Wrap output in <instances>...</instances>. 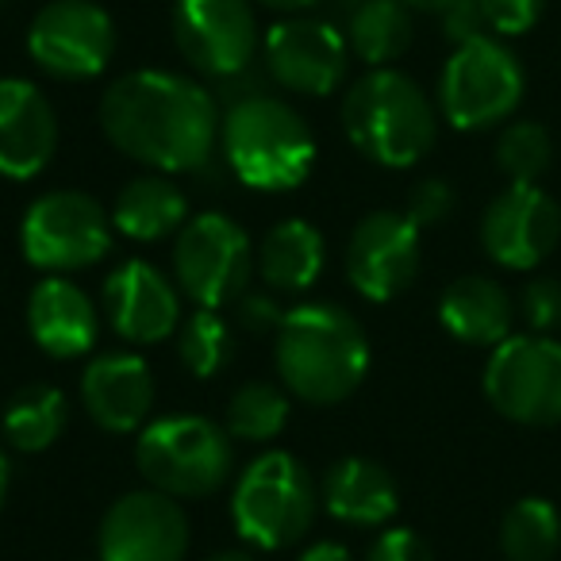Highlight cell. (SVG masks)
<instances>
[{
  "instance_id": "obj_1",
  "label": "cell",
  "mask_w": 561,
  "mask_h": 561,
  "mask_svg": "<svg viewBox=\"0 0 561 561\" xmlns=\"http://www.w3.org/2000/svg\"><path fill=\"white\" fill-rule=\"evenodd\" d=\"M101 131L119 154L158 173H201L219 139V108L201 81L131 70L104 89Z\"/></svg>"
},
{
  "instance_id": "obj_2",
  "label": "cell",
  "mask_w": 561,
  "mask_h": 561,
  "mask_svg": "<svg viewBox=\"0 0 561 561\" xmlns=\"http://www.w3.org/2000/svg\"><path fill=\"white\" fill-rule=\"evenodd\" d=\"M280 385L305 404H339L369 369V339L339 305H300L285 312L273 343Z\"/></svg>"
},
{
  "instance_id": "obj_3",
  "label": "cell",
  "mask_w": 561,
  "mask_h": 561,
  "mask_svg": "<svg viewBox=\"0 0 561 561\" xmlns=\"http://www.w3.org/2000/svg\"><path fill=\"white\" fill-rule=\"evenodd\" d=\"M231 173L257 193H289L312 173L316 135L308 119L280 96H250L227 108L219 124Z\"/></svg>"
},
{
  "instance_id": "obj_4",
  "label": "cell",
  "mask_w": 561,
  "mask_h": 561,
  "mask_svg": "<svg viewBox=\"0 0 561 561\" xmlns=\"http://www.w3.org/2000/svg\"><path fill=\"white\" fill-rule=\"evenodd\" d=\"M343 131L369 162L408 170L435 147L438 116L408 73L385 66L358 78L343 96Z\"/></svg>"
},
{
  "instance_id": "obj_5",
  "label": "cell",
  "mask_w": 561,
  "mask_h": 561,
  "mask_svg": "<svg viewBox=\"0 0 561 561\" xmlns=\"http://www.w3.org/2000/svg\"><path fill=\"white\" fill-rule=\"evenodd\" d=\"M135 466L165 496H211L231 477L234 446L227 427L208 415H162L135 443Z\"/></svg>"
},
{
  "instance_id": "obj_6",
  "label": "cell",
  "mask_w": 561,
  "mask_h": 561,
  "mask_svg": "<svg viewBox=\"0 0 561 561\" xmlns=\"http://www.w3.org/2000/svg\"><path fill=\"white\" fill-rule=\"evenodd\" d=\"M320 492L312 473L293 454L270 450L254 458L231 492V519L239 538L257 550H285L312 530Z\"/></svg>"
},
{
  "instance_id": "obj_7",
  "label": "cell",
  "mask_w": 561,
  "mask_h": 561,
  "mask_svg": "<svg viewBox=\"0 0 561 561\" xmlns=\"http://www.w3.org/2000/svg\"><path fill=\"white\" fill-rule=\"evenodd\" d=\"M523 89H527V78L512 47H504L492 35H477L454 47V55L446 58L443 78H438V108L446 124L458 131H484V127L504 124L519 108Z\"/></svg>"
},
{
  "instance_id": "obj_8",
  "label": "cell",
  "mask_w": 561,
  "mask_h": 561,
  "mask_svg": "<svg viewBox=\"0 0 561 561\" xmlns=\"http://www.w3.org/2000/svg\"><path fill=\"white\" fill-rule=\"evenodd\" d=\"M250 270H254V247L247 231L224 211H204L188 219L173 242V280L196 308L234 305L247 293Z\"/></svg>"
},
{
  "instance_id": "obj_9",
  "label": "cell",
  "mask_w": 561,
  "mask_h": 561,
  "mask_svg": "<svg viewBox=\"0 0 561 561\" xmlns=\"http://www.w3.org/2000/svg\"><path fill=\"white\" fill-rule=\"evenodd\" d=\"M112 216L78 188L43 193L20 224L24 257L43 273H78L112 250Z\"/></svg>"
},
{
  "instance_id": "obj_10",
  "label": "cell",
  "mask_w": 561,
  "mask_h": 561,
  "mask_svg": "<svg viewBox=\"0 0 561 561\" xmlns=\"http://www.w3.org/2000/svg\"><path fill=\"white\" fill-rule=\"evenodd\" d=\"M484 397L523 427L561 423V343L550 335H507L489 354Z\"/></svg>"
},
{
  "instance_id": "obj_11",
  "label": "cell",
  "mask_w": 561,
  "mask_h": 561,
  "mask_svg": "<svg viewBox=\"0 0 561 561\" xmlns=\"http://www.w3.org/2000/svg\"><path fill=\"white\" fill-rule=\"evenodd\" d=\"M27 55L50 78H96L116 55V27L93 0H55L27 27Z\"/></svg>"
},
{
  "instance_id": "obj_12",
  "label": "cell",
  "mask_w": 561,
  "mask_h": 561,
  "mask_svg": "<svg viewBox=\"0 0 561 561\" xmlns=\"http://www.w3.org/2000/svg\"><path fill=\"white\" fill-rule=\"evenodd\" d=\"M173 43L196 73L219 81L254 66L262 35L250 0H178Z\"/></svg>"
},
{
  "instance_id": "obj_13",
  "label": "cell",
  "mask_w": 561,
  "mask_h": 561,
  "mask_svg": "<svg viewBox=\"0 0 561 561\" xmlns=\"http://www.w3.org/2000/svg\"><path fill=\"white\" fill-rule=\"evenodd\" d=\"M265 73L280 89L300 96H328L346 78L351 47L346 35L328 20L289 16L262 35Z\"/></svg>"
},
{
  "instance_id": "obj_14",
  "label": "cell",
  "mask_w": 561,
  "mask_h": 561,
  "mask_svg": "<svg viewBox=\"0 0 561 561\" xmlns=\"http://www.w3.org/2000/svg\"><path fill=\"white\" fill-rule=\"evenodd\" d=\"M101 561H181L188 550V519L178 496L139 489L119 496L96 530Z\"/></svg>"
},
{
  "instance_id": "obj_15",
  "label": "cell",
  "mask_w": 561,
  "mask_h": 561,
  "mask_svg": "<svg viewBox=\"0 0 561 561\" xmlns=\"http://www.w3.org/2000/svg\"><path fill=\"white\" fill-rule=\"evenodd\" d=\"M561 242V208L538 185H507L481 216V247L496 265L527 273Z\"/></svg>"
},
{
  "instance_id": "obj_16",
  "label": "cell",
  "mask_w": 561,
  "mask_h": 561,
  "mask_svg": "<svg viewBox=\"0 0 561 561\" xmlns=\"http://www.w3.org/2000/svg\"><path fill=\"white\" fill-rule=\"evenodd\" d=\"M420 273V227L400 211H369L346 242V277L374 305H389Z\"/></svg>"
},
{
  "instance_id": "obj_17",
  "label": "cell",
  "mask_w": 561,
  "mask_h": 561,
  "mask_svg": "<svg viewBox=\"0 0 561 561\" xmlns=\"http://www.w3.org/2000/svg\"><path fill=\"white\" fill-rule=\"evenodd\" d=\"M104 312L124 343L154 346L181 328V289L158 265L131 257L104 280Z\"/></svg>"
},
{
  "instance_id": "obj_18",
  "label": "cell",
  "mask_w": 561,
  "mask_h": 561,
  "mask_svg": "<svg viewBox=\"0 0 561 561\" xmlns=\"http://www.w3.org/2000/svg\"><path fill=\"white\" fill-rule=\"evenodd\" d=\"M81 404L89 420L108 435H131L147 427L154 404V377L139 354H96L81 374Z\"/></svg>"
},
{
  "instance_id": "obj_19",
  "label": "cell",
  "mask_w": 561,
  "mask_h": 561,
  "mask_svg": "<svg viewBox=\"0 0 561 561\" xmlns=\"http://www.w3.org/2000/svg\"><path fill=\"white\" fill-rule=\"evenodd\" d=\"M58 150V116L50 101L20 78H0V173L32 181Z\"/></svg>"
},
{
  "instance_id": "obj_20",
  "label": "cell",
  "mask_w": 561,
  "mask_h": 561,
  "mask_svg": "<svg viewBox=\"0 0 561 561\" xmlns=\"http://www.w3.org/2000/svg\"><path fill=\"white\" fill-rule=\"evenodd\" d=\"M27 328L50 358H81L96 343V308L78 280L47 273L27 297Z\"/></svg>"
},
{
  "instance_id": "obj_21",
  "label": "cell",
  "mask_w": 561,
  "mask_h": 561,
  "mask_svg": "<svg viewBox=\"0 0 561 561\" xmlns=\"http://www.w3.org/2000/svg\"><path fill=\"white\" fill-rule=\"evenodd\" d=\"M320 504L346 527H385L397 515L400 492L381 461L343 458L323 473Z\"/></svg>"
},
{
  "instance_id": "obj_22",
  "label": "cell",
  "mask_w": 561,
  "mask_h": 561,
  "mask_svg": "<svg viewBox=\"0 0 561 561\" xmlns=\"http://www.w3.org/2000/svg\"><path fill=\"white\" fill-rule=\"evenodd\" d=\"M438 323L446 335H454L466 346H500L512 335L515 305L504 285L492 277L469 273V277L450 280L438 297Z\"/></svg>"
},
{
  "instance_id": "obj_23",
  "label": "cell",
  "mask_w": 561,
  "mask_h": 561,
  "mask_svg": "<svg viewBox=\"0 0 561 561\" xmlns=\"http://www.w3.org/2000/svg\"><path fill=\"white\" fill-rule=\"evenodd\" d=\"M328 262L323 234L308 219H285L265 231L262 247L254 250V265L273 293H305L312 289Z\"/></svg>"
},
{
  "instance_id": "obj_24",
  "label": "cell",
  "mask_w": 561,
  "mask_h": 561,
  "mask_svg": "<svg viewBox=\"0 0 561 561\" xmlns=\"http://www.w3.org/2000/svg\"><path fill=\"white\" fill-rule=\"evenodd\" d=\"M185 211L188 204L181 196V188L162 173H147V178H135L119 193L116 208H112V224L135 242H158L188 224Z\"/></svg>"
},
{
  "instance_id": "obj_25",
  "label": "cell",
  "mask_w": 561,
  "mask_h": 561,
  "mask_svg": "<svg viewBox=\"0 0 561 561\" xmlns=\"http://www.w3.org/2000/svg\"><path fill=\"white\" fill-rule=\"evenodd\" d=\"M0 431H4V443L16 446L20 454H39L55 446L58 435L66 431L62 389L47 381H32L16 389L4 404V415H0Z\"/></svg>"
},
{
  "instance_id": "obj_26",
  "label": "cell",
  "mask_w": 561,
  "mask_h": 561,
  "mask_svg": "<svg viewBox=\"0 0 561 561\" xmlns=\"http://www.w3.org/2000/svg\"><path fill=\"white\" fill-rule=\"evenodd\" d=\"M412 35H415L412 9H408L404 0H369V4L351 12L346 47L366 66L385 70V66L397 62L412 47Z\"/></svg>"
},
{
  "instance_id": "obj_27",
  "label": "cell",
  "mask_w": 561,
  "mask_h": 561,
  "mask_svg": "<svg viewBox=\"0 0 561 561\" xmlns=\"http://www.w3.org/2000/svg\"><path fill=\"white\" fill-rule=\"evenodd\" d=\"M561 546V515L550 500L523 496L504 512L500 550L507 561H550Z\"/></svg>"
},
{
  "instance_id": "obj_28",
  "label": "cell",
  "mask_w": 561,
  "mask_h": 561,
  "mask_svg": "<svg viewBox=\"0 0 561 561\" xmlns=\"http://www.w3.org/2000/svg\"><path fill=\"white\" fill-rule=\"evenodd\" d=\"M289 423V392L270 381H250L227 404V435L242 443H270Z\"/></svg>"
},
{
  "instance_id": "obj_29",
  "label": "cell",
  "mask_w": 561,
  "mask_h": 561,
  "mask_svg": "<svg viewBox=\"0 0 561 561\" xmlns=\"http://www.w3.org/2000/svg\"><path fill=\"white\" fill-rule=\"evenodd\" d=\"M181 362L193 377H216L231 366L234 358V335L227 328V320L208 308H196L185 323H181L178 335Z\"/></svg>"
},
{
  "instance_id": "obj_30",
  "label": "cell",
  "mask_w": 561,
  "mask_h": 561,
  "mask_svg": "<svg viewBox=\"0 0 561 561\" xmlns=\"http://www.w3.org/2000/svg\"><path fill=\"white\" fill-rule=\"evenodd\" d=\"M553 162L550 131L535 119H515L496 139V165L512 178V185H538Z\"/></svg>"
},
{
  "instance_id": "obj_31",
  "label": "cell",
  "mask_w": 561,
  "mask_h": 561,
  "mask_svg": "<svg viewBox=\"0 0 561 561\" xmlns=\"http://www.w3.org/2000/svg\"><path fill=\"white\" fill-rule=\"evenodd\" d=\"M519 316L530 331L550 335L561 328V280L558 277H535L519 293Z\"/></svg>"
},
{
  "instance_id": "obj_32",
  "label": "cell",
  "mask_w": 561,
  "mask_h": 561,
  "mask_svg": "<svg viewBox=\"0 0 561 561\" xmlns=\"http://www.w3.org/2000/svg\"><path fill=\"white\" fill-rule=\"evenodd\" d=\"M454 204H458V196H454V188L446 185L443 178H427L420 181V185L412 188V196H408V211L404 216L412 219L415 227H438L450 219Z\"/></svg>"
},
{
  "instance_id": "obj_33",
  "label": "cell",
  "mask_w": 561,
  "mask_h": 561,
  "mask_svg": "<svg viewBox=\"0 0 561 561\" xmlns=\"http://www.w3.org/2000/svg\"><path fill=\"white\" fill-rule=\"evenodd\" d=\"M481 4L484 27L496 35H523L542 20L546 0H477Z\"/></svg>"
},
{
  "instance_id": "obj_34",
  "label": "cell",
  "mask_w": 561,
  "mask_h": 561,
  "mask_svg": "<svg viewBox=\"0 0 561 561\" xmlns=\"http://www.w3.org/2000/svg\"><path fill=\"white\" fill-rule=\"evenodd\" d=\"M366 561H435L431 558V546L423 542L415 530L408 527H389L377 535V542L369 546Z\"/></svg>"
},
{
  "instance_id": "obj_35",
  "label": "cell",
  "mask_w": 561,
  "mask_h": 561,
  "mask_svg": "<svg viewBox=\"0 0 561 561\" xmlns=\"http://www.w3.org/2000/svg\"><path fill=\"white\" fill-rule=\"evenodd\" d=\"M234 308H239V323L247 331H273V328H280V320H285L277 300L257 297V293H242V297L234 300Z\"/></svg>"
},
{
  "instance_id": "obj_36",
  "label": "cell",
  "mask_w": 561,
  "mask_h": 561,
  "mask_svg": "<svg viewBox=\"0 0 561 561\" xmlns=\"http://www.w3.org/2000/svg\"><path fill=\"white\" fill-rule=\"evenodd\" d=\"M297 561H354V553L339 542H316V546H308Z\"/></svg>"
},
{
  "instance_id": "obj_37",
  "label": "cell",
  "mask_w": 561,
  "mask_h": 561,
  "mask_svg": "<svg viewBox=\"0 0 561 561\" xmlns=\"http://www.w3.org/2000/svg\"><path fill=\"white\" fill-rule=\"evenodd\" d=\"M408 9L412 12H423V16H435V20H443L446 12L454 9V4H458V0H404Z\"/></svg>"
},
{
  "instance_id": "obj_38",
  "label": "cell",
  "mask_w": 561,
  "mask_h": 561,
  "mask_svg": "<svg viewBox=\"0 0 561 561\" xmlns=\"http://www.w3.org/2000/svg\"><path fill=\"white\" fill-rule=\"evenodd\" d=\"M254 4H265L273 12H305L312 4H320V0H254Z\"/></svg>"
},
{
  "instance_id": "obj_39",
  "label": "cell",
  "mask_w": 561,
  "mask_h": 561,
  "mask_svg": "<svg viewBox=\"0 0 561 561\" xmlns=\"http://www.w3.org/2000/svg\"><path fill=\"white\" fill-rule=\"evenodd\" d=\"M4 496H9V458L0 450V504H4Z\"/></svg>"
},
{
  "instance_id": "obj_40",
  "label": "cell",
  "mask_w": 561,
  "mask_h": 561,
  "mask_svg": "<svg viewBox=\"0 0 561 561\" xmlns=\"http://www.w3.org/2000/svg\"><path fill=\"white\" fill-rule=\"evenodd\" d=\"M208 561H254L247 550H224V553H216V558H208Z\"/></svg>"
},
{
  "instance_id": "obj_41",
  "label": "cell",
  "mask_w": 561,
  "mask_h": 561,
  "mask_svg": "<svg viewBox=\"0 0 561 561\" xmlns=\"http://www.w3.org/2000/svg\"><path fill=\"white\" fill-rule=\"evenodd\" d=\"M362 4H369V0H343V9H346V12H354V9H362Z\"/></svg>"
},
{
  "instance_id": "obj_42",
  "label": "cell",
  "mask_w": 561,
  "mask_h": 561,
  "mask_svg": "<svg viewBox=\"0 0 561 561\" xmlns=\"http://www.w3.org/2000/svg\"><path fill=\"white\" fill-rule=\"evenodd\" d=\"M85 561H89V558H85Z\"/></svg>"
}]
</instances>
